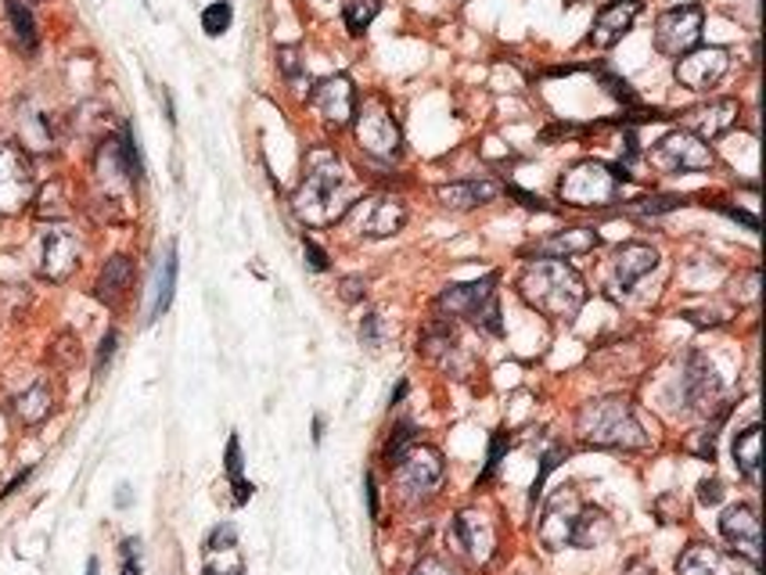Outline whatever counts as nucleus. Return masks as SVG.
Masks as SVG:
<instances>
[{
  "mask_svg": "<svg viewBox=\"0 0 766 575\" xmlns=\"http://www.w3.org/2000/svg\"><path fill=\"white\" fill-rule=\"evenodd\" d=\"M360 338H363V346H371V349H379L382 342V328H379V313H368L360 324Z\"/></svg>",
  "mask_w": 766,
  "mask_h": 575,
  "instance_id": "4c0bfd02",
  "label": "nucleus"
},
{
  "mask_svg": "<svg viewBox=\"0 0 766 575\" xmlns=\"http://www.w3.org/2000/svg\"><path fill=\"white\" fill-rule=\"evenodd\" d=\"M500 194V188L493 180H464V184H443L436 191V199L447 208H475L486 205Z\"/></svg>",
  "mask_w": 766,
  "mask_h": 575,
  "instance_id": "b1692460",
  "label": "nucleus"
},
{
  "mask_svg": "<svg viewBox=\"0 0 766 575\" xmlns=\"http://www.w3.org/2000/svg\"><path fill=\"white\" fill-rule=\"evenodd\" d=\"M720 532H723V540L734 546L737 557H745L752 568L763 565V529H759L756 507L752 504L726 507L720 518Z\"/></svg>",
  "mask_w": 766,
  "mask_h": 575,
  "instance_id": "f8f14e48",
  "label": "nucleus"
},
{
  "mask_svg": "<svg viewBox=\"0 0 766 575\" xmlns=\"http://www.w3.org/2000/svg\"><path fill=\"white\" fill-rule=\"evenodd\" d=\"M601 80H605V87H608V94H612V98H619V101H627V104H638V94H633V90H630V83H627V80H619V76H612V72H601Z\"/></svg>",
  "mask_w": 766,
  "mask_h": 575,
  "instance_id": "e433bc0d",
  "label": "nucleus"
},
{
  "mask_svg": "<svg viewBox=\"0 0 766 575\" xmlns=\"http://www.w3.org/2000/svg\"><path fill=\"white\" fill-rule=\"evenodd\" d=\"M410 442H414V425H410V421H404V425L396 428V436L388 439L385 461H388V464H396V461H399V453H404V450L410 447Z\"/></svg>",
  "mask_w": 766,
  "mask_h": 575,
  "instance_id": "72a5a7b5",
  "label": "nucleus"
},
{
  "mask_svg": "<svg viewBox=\"0 0 766 575\" xmlns=\"http://www.w3.org/2000/svg\"><path fill=\"white\" fill-rule=\"evenodd\" d=\"M8 15H11V25H15L19 44L25 50H36V22L30 15V4H22V0H8Z\"/></svg>",
  "mask_w": 766,
  "mask_h": 575,
  "instance_id": "c85d7f7f",
  "label": "nucleus"
},
{
  "mask_svg": "<svg viewBox=\"0 0 766 575\" xmlns=\"http://www.w3.org/2000/svg\"><path fill=\"white\" fill-rule=\"evenodd\" d=\"M579 500L573 493H562L557 500L548 507V515L540 521V540L548 551H562V546H573V529H576V515H579Z\"/></svg>",
  "mask_w": 766,
  "mask_h": 575,
  "instance_id": "aec40b11",
  "label": "nucleus"
},
{
  "mask_svg": "<svg viewBox=\"0 0 766 575\" xmlns=\"http://www.w3.org/2000/svg\"><path fill=\"white\" fill-rule=\"evenodd\" d=\"M357 199H360V184L339 155L324 148L309 151L306 177L292 194V213L306 227H328L335 219H342Z\"/></svg>",
  "mask_w": 766,
  "mask_h": 575,
  "instance_id": "f257e3e1",
  "label": "nucleus"
},
{
  "mask_svg": "<svg viewBox=\"0 0 766 575\" xmlns=\"http://www.w3.org/2000/svg\"><path fill=\"white\" fill-rule=\"evenodd\" d=\"M379 11H382V0H346V25H349V33H363L368 25L379 19Z\"/></svg>",
  "mask_w": 766,
  "mask_h": 575,
  "instance_id": "c756f323",
  "label": "nucleus"
},
{
  "mask_svg": "<svg viewBox=\"0 0 766 575\" xmlns=\"http://www.w3.org/2000/svg\"><path fill=\"white\" fill-rule=\"evenodd\" d=\"M680 205H684V199H677V194H655V199L633 202L630 208L641 216H658V213H673V208H680Z\"/></svg>",
  "mask_w": 766,
  "mask_h": 575,
  "instance_id": "473e14b6",
  "label": "nucleus"
},
{
  "mask_svg": "<svg viewBox=\"0 0 766 575\" xmlns=\"http://www.w3.org/2000/svg\"><path fill=\"white\" fill-rule=\"evenodd\" d=\"M173 284H177V248L170 245V252L162 259V270H159V288H155V306H151V320L162 317L166 309L173 303Z\"/></svg>",
  "mask_w": 766,
  "mask_h": 575,
  "instance_id": "cd10ccee",
  "label": "nucleus"
},
{
  "mask_svg": "<svg viewBox=\"0 0 766 575\" xmlns=\"http://www.w3.org/2000/svg\"><path fill=\"white\" fill-rule=\"evenodd\" d=\"M655 267H658V252L652 245L627 241V245H619L616 256H612V284L619 288V292H630V288L641 278H647Z\"/></svg>",
  "mask_w": 766,
  "mask_h": 575,
  "instance_id": "6ab92c4d",
  "label": "nucleus"
},
{
  "mask_svg": "<svg viewBox=\"0 0 766 575\" xmlns=\"http://www.w3.org/2000/svg\"><path fill=\"white\" fill-rule=\"evenodd\" d=\"M518 295L551 320H576L587 303V284L562 259H537L518 278Z\"/></svg>",
  "mask_w": 766,
  "mask_h": 575,
  "instance_id": "f03ea898",
  "label": "nucleus"
},
{
  "mask_svg": "<svg viewBox=\"0 0 766 575\" xmlns=\"http://www.w3.org/2000/svg\"><path fill=\"white\" fill-rule=\"evenodd\" d=\"M450 317H464L472 320L475 328H483L489 335H500V306H497V273H489L483 281H469V284H450L436 303Z\"/></svg>",
  "mask_w": 766,
  "mask_h": 575,
  "instance_id": "20e7f679",
  "label": "nucleus"
},
{
  "mask_svg": "<svg viewBox=\"0 0 766 575\" xmlns=\"http://www.w3.org/2000/svg\"><path fill=\"white\" fill-rule=\"evenodd\" d=\"M737 115H742V104H737L734 98H717V101L698 104V109H687L680 115V123H684L680 129H687V134H695L702 140H717L737 123Z\"/></svg>",
  "mask_w": 766,
  "mask_h": 575,
  "instance_id": "2eb2a0df",
  "label": "nucleus"
},
{
  "mask_svg": "<svg viewBox=\"0 0 766 575\" xmlns=\"http://www.w3.org/2000/svg\"><path fill=\"white\" fill-rule=\"evenodd\" d=\"M36 199L33 162L15 140L0 137V216H19Z\"/></svg>",
  "mask_w": 766,
  "mask_h": 575,
  "instance_id": "423d86ee",
  "label": "nucleus"
},
{
  "mask_svg": "<svg viewBox=\"0 0 766 575\" xmlns=\"http://www.w3.org/2000/svg\"><path fill=\"white\" fill-rule=\"evenodd\" d=\"M112 352H115V331H109V335H105V342H101V357H98V371H101V368H105V363H109V357H112Z\"/></svg>",
  "mask_w": 766,
  "mask_h": 575,
  "instance_id": "c03bdc74",
  "label": "nucleus"
},
{
  "mask_svg": "<svg viewBox=\"0 0 766 575\" xmlns=\"http://www.w3.org/2000/svg\"><path fill=\"white\" fill-rule=\"evenodd\" d=\"M227 475H230V486H235V500L245 504L252 496V486L241 475V442H238V436L227 439Z\"/></svg>",
  "mask_w": 766,
  "mask_h": 575,
  "instance_id": "7c9ffc66",
  "label": "nucleus"
},
{
  "mask_svg": "<svg viewBox=\"0 0 766 575\" xmlns=\"http://www.w3.org/2000/svg\"><path fill=\"white\" fill-rule=\"evenodd\" d=\"M202 572L205 575H245V561L238 551L235 526H216L205 540L202 551Z\"/></svg>",
  "mask_w": 766,
  "mask_h": 575,
  "instance_id": "f3484780",
  "label": "nucleus"
},
{
  "mask_svg": "<svg viewBox=\"0 0 766 575\" xmlns=\"http://www.w3.org/2000/svg\"><path fill=\"white\" fill-rule=\"evenodd\" d=\"M684 385H687V399H691V407L702 410V414H709V410L723 399V382H720V374L712 371V363L702 357V352H695V357L687 360V377H684Z\"/></svg>",
  "mask_w": 766,
  "mask_h": 575,
  "instance_id": "4be33fe9",
  "label": "nucleus"
},
{
  "mask_svg": "<svg viewBox=\"0 0 766 575\" xmlns=\"http://www.w3.org/2000/svg\"><path fill=\"white\" fill-rule=\"evenodd\" d=\"M726 69H731V55L723 47H695L677 58V83L687 90H709L723 80Z\"/></svg>",
  "mask_w": 766,
  "mask_h": 575,
  "instance_id": "ddd939ff",
  "label": "nucleus"
},
{
  "mask_svg": "<svg viewBox=\"0 0 766 575\" xmlns=\"http://www.w3.org/2000/svg\"><path fill=\"white\" fill-rule=\"evenodd\" d=\"M706 30V8L702 4H680L662 11L655 22V47L658 55L666 58H680L687 50H695L698 41H702Z\"/></svg>",
  "mask_w": 766,
  "mask_h": 575,
  "instance_id": "0eeeda50",
  "label": "nucleus"
},
{
  "mask_svg": "<svg viewBox=\"0 0 766 575\" xmlns=\"http://www.w3.org/2000/svg\"><path fill=\"white\" fill-rule=\"evenodd\" d=\"M87 575H98V561H94V557L87 561Z\"/></svg>",
  "mask_w": 766,
  "mask_h": 575,
  "instance_id": "de8ad7c7",
  "label": "nucleus"
},
{
  "mask_svg": "<svg viewBox=\"0 0 766 575\" xmlns=\"http://www.w3.org/2000/svg\"><path fill=\"white\" fill-rule=\"evenodd\" d=\"M601 245L597 230L590 227H568V230H557L551 238H540L532 245V252L543 256V259H576V256H587L594 248Z\"/></svg>",
  "mask_w": 766,
  "mask_h": 575,
  "instance_id": "5701e85b",
  "label": "nucleus"
},
{
  "mask_svg": "<svg viewBox=\"0 0 766 575\" xmlns=\"http://www.w3.org/2000/svg\"><path fill=\"white\" fill-rule=\"evenodd\" d=\"M342 288H346V292H342L346 298H360V295H363V281H360V278H346Z\"/></svg>",
  "mask_w": 766,
  "mask_h": 575,
  "instance_id": "a18cd8bd",
  "label": "nucleus"
},
{
  "mask_svg": "<svg viewBox=\"0 0 766 575\" xmlns=\"http://www.w3.org/2000/svg\"><path fill=\"white\" fill-rule=\"evenodd\" d=\"M443 456H439V450L432 447H418V442H410V447L399 453L396 461V478H399V489H404L410 500H418V496H428L439 482H443Z\"/></svg>",
  "mask_w": 766,
  "mask_h": 575,
  "instance_id": "9b49d317",
  "label": "nucleus"
},
{
  "mask_svg": "<svg viewBox=\"0 0 766 575\" xmlns=\"http://www.w3.org/2000/svg\"><path fill=\"white\" fill-rule=\"evenodd\" d=\"M508 447H511V439H508V436H497V439H493V447H489V461H486L483 478H489V475H493V467L500 464V456H504V450H508Z\"/></svg>",
  "mask_w": 766,
  "mask_h": 575,
  "instance_id": "ea45409f",
  "label": "nucleus"
},
{
  "mask_svg": "<svg viewBox=\"0 0 766 575\" xmlns=\"http://www.w3.org/2000/svg\"><path fill=\"white\" fill-rule=\"evenodd\" d=\"M309 101H314V109L335 126H346L349 120H353V109H357V94H353L349 76H331V80H320L314 87V94H309Z\"/></svg>",
  "mask_w": 766,
  "mask_h": 575,
  "instance_id": "a211bd4d",
  "label": "nucleus"
},
{
  "mask_svg": "<svg viewBox=\"0 0 766 575\" xmlns=\"http://www.w3.org/2000/svg\"><path fill=\"white\" fill-rule=\"evenodd\" d=\"M579 436L590 442V447L601 450H644L647 431L641 428L638 414H633L630 399L622 396H608V399H590L587 407L576 417Z\"/></svg>",
  "mask_w": 766,
  "mask_h": 575,
  "instance_id": "7ed1b4c3",
  "label": "nucleus"
},
{
  "mask_svg": "<svg viewBox=\"0 0 766 575\" xmlns=\"http://www.w3.org/2000/svg\"><path fill=\"white\" fill-rule=\"evenodd\" d=\"M565 456V450L562 447H554L548 456H543V464H540V475H537V482H532V504H537V496H540V489H543V482H548V475L554 472L557 467V461H562Z\"/></svg>",
  "mask_w": 766,
  "mask_h": 575,
  "instance_id": "f704fd0d",
  "label": "nucleus"
},
{
  "mask_svg": "<svg viewBox=\"0 0 766 575\" xmlns=\"http://www.w3.org/2000/svg\"><path fill=\"white\" fill-rule=\"evenodd\" d=\"M123 575H140V543L123 540Z\"/></svg>",
  "mask_w": 766,
  "mask_h": 575,
  "instance_id": "58836bf2",
  "label": "nucleus"
},
{
  "mask_svg": "<svg viewBox=\"0 0 766 575\" xmlns=\"http://www.w3.org/2000/svg\"><path fill=\"white\" fill-rule=\"evenodd\" d=\"M353 120H357V140L363 151L379 155V159H388V155L399 151V126L385 98H363L360 109H353Z\"/></svg>",
  "mask_w": 766,
  "mask_h": 575,
  "instance_id": "9d476101",
  "label": "nucleus"
},
{
  "mask_svg": "<svg viewBox=\"0 0 766 575\" xmlns=\"http://www.w3.org/2000/svg\"><path fill=\"white\" fill-rule=\"evenodd\" d=\"M303 248H306V259H309V267H314V270H328V256H324L320 252V248L314 245V241H303Z\"/></svg>",
  "mask_w": 766,
  "mask_h": 575,
  "instance_id": "79ce46f5",
  "label": "nucleus"
},
{
  "mask_svg": "<svg viewBox=\"0 0 766 575\" xmlns=\"http://www.w3.org/2000/svg\"><path fill=\"white\" fill-rule=\"evenodd\" d=\"M677 575H742V557L723 554L712 543H691L677 557Z\"/></svg>",
  "mask_w": 766,
  "mask_h": 575,
  "instance_id": "412c9836",
  "label": "nucleus"
},
{
  "mask_svg": "<svg viewBox=\"0 0 766 575\" xmlns=\"http://www.w3.org/2000/svg\"><path fill=\"white\" fill-rule=\"evenodd\" d=\"M22 4H36V0H22Z\"/></svg>",
  "mask_w": 766,
  "mask_h": 575,
  "instance_id": "09e8293b",
  "label": "nucleus"
},
{
  "mask_svg": "<svg viewBox=\"0 0 766 575\" xmlns=\"http://www.w3.org/2000/svg\"><path fill=\"white\" fill-rule=\"evenodd\" d=\"M25 482H30V472H22L19 478H11V482H8V489H4V496H11L19 486H25Z\"/></svg>",
  "mask_w": 766,
  "mask_h": 575,
  "instance_id": "49530a36",
  "label": "nucleus"
},
{
  "mask_svg": "<svg viewBox=\"0 0 766 575\" xmlns=\"http://www.w3.org/2000/svg\"><path fill=\"white\" fill-rule=\"evenodd\" d=\"M616 194H619L616 169H608L605 162H594V159L576 162L562 180H557V199L576 208H605L616 202Z\"/></svg>",
  "mask_w": 766,
  "mask_h": 575,
  "instance_id": "39448f33",
  "label": "nucleus"
},
{
  "mask_svg": "<svg viewBox=\"0 0 766 575\" xmlns=\"http://www.w3.org/2000/svg\"><path fill=\"white\" fill-rule=\"evenodd\" d=\"M342 224L360 234V238H388L407 224V208L399 199L388 194H374V199H357L342 216Z\"/></svg>",
  "mask_w": 766,
  "mask_h": 575,
  "instance_id": "1a4fd4ad",
  "label": "nucleus"
},
{
  "mask_svg": "<svg viewBox=\"0 0 766 575\" xmlns=\"http://www.w3.org/2000/svg\"><path fill=\"white\" fill-rule=\"evenodd\" d=\"M410 575H461L453 565H447L443 557H421L418 565H414Z\"/></svg>",
  "mask_w": 766,
  "mask_h": 575,
  "instance_id": "c9c22d12",
  "label": "nucleus"
},
{
  "mask_svg": "<svg viewBox=\"0 0 766 575\" xmlns=\"http://www.w3.org/2000/svg\"><path fill=\"white\" fill-rule=\"evenodd\" d=\"M50 407H55V392H50L47 382H36L30 392H22V396L15 399V414L25 425H41L50 414Z\"/></svg>",
  "mask_w": 766,
  "mask_h": 575,
  "instance_id": "bb28decb",
  "label": "nucleus"
},
{
  "mask_svg": "<svg viewBox=\"0 0 766 575\" xmlns=\"http://www.w3.org/2000/svg\"><path fill=\"white\" fill-rule=\"evenodd\" d=\"M698 496H702V504H720L723 500V486L717 478H706L702 489H698Z\"/></svg>",
  "mask_w": 766,
  "mask_h": 575,
  "instance_id": "a19ab883",
  "label": "nucleus"
},
{
  "mask_svg": "<svg viewBox=\"0 0 766 575\" xmlns=\"http://www.w3.org/2000/svg\"><path fill=\"white\" fill-rule=\"evenodd\" d=\"M129 281H134V263H129L126 256H112L105 270H101V278H98V298L101 303H120V298L126 295V288Z\"/></svg>",
  "mask_w": 766,
  "mask_h": 575,
  "instance_id": "a878e982",
  "label": "nucleus"
},
{
  "mask_svg": "<svg viewBox=\"0 0 766 575\" xmlns=\"http://www.w3.org/2000/svg\"><path fill=\"white\" fill-rule=\"evenodd\" d=\"M511 194H515V199H522L526 208H540V213H548V205H543L540 194H529V191H518V188H511Z\"/></svg>",
  "mask_w": 766,
  "mask_h": 575,
  "instance_id": "37998d69",
  "label": "nucleus"
},
{
  "mask_svg": "<svg viewBox=\"0 0 766 575\" xmlns=\"http://www.w3.org/2000/svg\"><path fill=\"white\" fill-rule=\"evenodd\" d=\"M734 461H737V472L748 482H759V464H763V428L759 425H748L745 431H737Z\"/></svg>",
  "mask_w": 766,
  "mask_h": 575,
  "instance_id": "393cba45",
  "label": "nucleus"
},
{
  "mask_svg": "<svg viewBox=\"0 0 766 575\" xmlns=\"http://www.w3.org/2000/svg\"><path fill=\"white\" fill-rule=\"evenodd\" d=\"M230 22H235V8H230L227 0H216V4L202 11V30L210 36H224L230 30Z\"/></svg>",
  "mask_w": 766,
  "mask_h": 575,
  "instance_id": "2f4dec72",
  "label": "nucleus"
},
{
  "mask_svg": "<svg viewBox=\"0 0 766 575\" xmlns=\"http://www.w3.org/2000/svg\"><path fill=\"white\" fill-rule=\"evenodd\" d=\"M638 15H641V0H608L594 19L590 44L594 47H616L622 36L633 30Z\"/></svg>",
  "mask_w": 766,
  "mask_h": 575,
  "instance_id": "dca6fc26",
  "label": "nucleus"
},
{
  "mask_svg": "<svg viewBox=\"0 0 766 575\" xmlns=\"http://www.w3.org/2000/svg\"><path fill=\"white\" fill-rule=\"evenodd\" d=\"M80 252H83V245L72 230H65V227L47 230L41 245V278L69 281L72 270L80 267Z\"/></svg>",
  "mask_w": 766,
  "mask_h": 575,
  "instance_id": "4468645a",
  "label": "nucleus"
},
{
  "mask_svg": "<svg viewBox=\"0 0 766 575\" xmlns=\"http://www.w3.org/2000/svg\"><path fill=\"white\" fill-rule=\"evenodd\" d=\"M652 162L662 173H706V169L717 166V155L702 137L687 134V129H673L652 148Z\"/></svg>",
  "mask_w": 766,
  "mask_h": 575,
  "instance_id": "6e6552de",
  "label": "nucleus"
}]
</instances>
